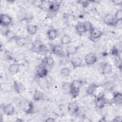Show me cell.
Returning <instances> with one entry per match:
<instances>
[{
    "label": "cell",
    "instance_id": "cell-15",
    "mask_svg": "<svg viewBox=\"0 0 122 122\" xmlns=\"http://www.w3.org/2000/svg\"><path fill=\"white\" fill-rule=\"evenodd\" d=\"M48 39L51 41L54 40L57 37L58 32L56 29L51 28L47 32Z\"/></svg>",
    "mask_w": 122,
    "mask_h": 122
},
{
    "label": "cell",
    "instance_id": "cell-27",
    "mask_svg": "<svg viewBox=\"0 0 122 122\" xmlns=\"http://www.w3.org/2000/svg\"><path fill=\"white\" fill-rule=\"evenodd\" d=\"M78 48L74 46H68L66 48V52L68 55H72L76 53Z\"/></svg>",
    "mask_w": 122,
    "mask_h": 122
},
{
    "label": "cell",
    "instance_id": "cell-28",
    "mask_svg": "<svg viewBox=\"0 0 122 122\" xmlns=\"http://www.w3.org/2000/svg\"><path fill=\"white\" fill-rule=\"evenodd\" d=\"M5 36L9 40H12L13 39H15L17 37L16 36V34L13 31L10 30L9 29L5 32L4 34Z\"/></svg>",
    "mask_w": 122,
    "mask_h": 122
},
{
    "label": "cell",
    "instance_id": "cell-17",
    "mask_svg": "<svg viewBox=\"0 0 122 122\" xmlns=\"http://www.w3.org/2000/svg\"><path fill=\"white\" fill-rule=\"evenodd\" d=\"M82 62L81 59L79 57H74L71 61V64L74 69L80 67L82 64Z\"/></svg>",
    "mask_w": 122,
    "mask_h": 122
},
{
    "label": "cell",
    "instance_id": "cell-18",
    "mask_svg": "<svg viewBox=\"0 0 122 122\" xmlns=\"http://www.w3.org/2000/svg\"><path fill=\"white\" fill-rule=\"evenodd\" d=\"M26 29L29 34L31 35H33L37 32L38 30V26L36 25L29 24L27 25Z\"/></svg>",
    "mask_w": 122,
    "mask_h": 122
},
{
    "label": "cell",
    "instance_id": "cell-5",
    "mask_svg": "<svg viewBox=\"0 0 122 122\" xmlns=\"http://www.w3.org/2000/svg\"><path fill=\"white\" fill-rule=\"evenodd\" d=\"M12 18L7 14H1L0 16V24L3 27H8L12 22Z\"/></svg>",
    "mask_w": 122,
    "mask_h": 122
},
{
    "label": "cell",
    "instance_id": "cell-8",
    "mask_svg": "<svg viewBox=\"0 0 122 122\" xmlns=\"http://www.w3.org/2000/svg\"><path fill=\"white\" fill-rule=\"evenodd\" d=\"M3 112L5 114L8 116L13 115L15 112V108L14 106L10 103L4 105L2 108Z\"/></svg>",
    "mask_w": 122,
    "mask_h": 122
},
{
    "label": "cell",
    "instance_id": "cell-16",
    "mask_svg": "<svg viewBox=\"0 0 122 122\" xmlns=\"http://www.w3.org/2000/svg\"><path fill=\"white\" fill-rule=\"evenodd\" d=\"M112 100L115 104L118 105L121 104L122 103V94L120 92H114L113 94Z\"/></svg>",
    "mask_w": 122,
    "mask_h": 122
},
{
    "label": "cell",
    "instance_id": "cell-25",
    "mask_svg": "<svg viewBox=\"0 0 122 122\" xmlns=\"http://www.w3.org/2000/svg\"><path fill=\"white\" fill-rule=\"evenodd\" d=\"M80 89H77V88H73V87H70L69 92L70 95L72 97V98L73 99H75L78 96L80 93Z\"/></svg>",
    "mask_w": 122,
    "mask_h": 122
},
{
    "label": "cell",
    "instance_id": "cell-7",
    "mask_svg": "<svg viewBox=\"0 0 122 122\" xmlns=\"http://www.w3.org/2000/svg\"><path fill=\"white\" fill-rule=\"evenodd\" d=\"M48 73V71L47 69L46 66L42 65V66H39L37 69L36 74L39 78H42L45 77Z\"/></svg>",
    "mask_w": 122,
    "mask_h": 122
},
{
    "label": "cell",
    "instance_id": "cell-2",
    "mask_svg": "<svg viewBox=\"0 0 122 122\" xmlns=\"http://www.w3.org/2000/svg\"><path fill=\"white\" fill-rule=\"evenodd\" d=\"M90 32V38L92 41L99 39L103 35V32L100 29L93 27Z\"/></svg>",
    "mask_w": 122,
    "mask_h": 122
},
{
    "label": "cell",
    "instance_id": "cell-6",
    "mask_svg": "<svg viewBox=\"0 0 122 122\" xmlns=\"http://www.w3.org/2000/svg\"><path fill=\"white\" fill-rule=\"evenodd\" d=\"M23 109L28 114H31L34 112V105L31 101H27L23 103Z\"/></svg>",
    "mask_w": 122,
    "mask_h": 122
},
{
    "label": "cell",
    "instance_id": "cell-24",
    "mask_svg": "<svg viewBox=\"0 0 122 122\" xmlns=\"http://www.w3.org/2000/svg\"><path fill=\"white\" fill-rule=\"evenodd\" d=\"M71 41V37L68 34H64L61 38V43L62 45H67Z\"/></svg>",
    "mask_w": 122,
    "mask_h": 122
},
{
    "label": "cell",
    "instance_id": "cell-29",
    "mask_svg": "<svg viewBox=\"0 0 122 122\" xmlns=\"http://www.w3.org/2000/svg\"><path fill=\"white\" fill-rule=\"evenodd\" d=\"M60 72H61V75L63 77H68L70 75V70L67 67H64L61 69Z\"/></svg>",
    "mask_w": 122,
    "mask_h": 122
},
{
    "label": "cell",
    "instance_id": "cell-13",
    "mask_svg": "<svg viewBox=\"0 0 122 122\" xmlns=\"http://www.w3.org/2000/svg\"><path fill=\"white\" fill-rule=\"evenodd\" d=\"M76 32L79 34H82L88 31L84 22H78L75 26Z\"/></svg>",
    "mask_w": 122,
    "mask_h": 122
},
{
    "label": "cell",
    "instance_id": "cell-10",
    "mask_svg": "<svg viewBox=\"0 0 122 122\" xmlns=\"http://www.w3.org/2000/svg\"><path fill=\"white\" fill-rule=\"evenodd\" d=\"M51 50L54 54L60 57H64L65 56L63 50L62 49V47L59 45L53 46Z\"/></svg>",
    "mask_w": 122,
    "mask_h": 122
},
{
    "label": "cell",
    "instance_id": "cell-31",
    "mask_svg": "<svg viewBox=\"0 0 122 122\" xmlns=\"http://www.w3.org/2000/svg\"><path fill=\"white\" fill-rule=\"evenodd\" d=\"M44 0H34L32 1V4L34 5L35 6L40 8H42L43 6L44 5Z\"/></svg>",
    "mask_w": 122,
    "mask_h": 122
},
{
    "label": "cell",
    "instance_id": "cell-9",
    "mask_svg": "<svg viewBox=\"0 0 122 122\" xmlns=\"http://www.w3.org/2000/svg\"><path fill=\"white\" fill-rule=\"evenodd\" d=\"M100 87V85L94 83L92 84L87 88L86 92L89 95L95 96V95H96V94L97 93V91Z\"/></svg>",
    "mask_w": 122,
    "mask_h": 122
},
{
    "label": "cell",
    "instance_id": "cell-14",
    "mask_svg": "<svg viewBox=\"0 0 122 122\" xmlns=\"http://www.w3.org/2000/svg\"><path fill=\"white\" fill-rule=\"evenodd\" d=\"M20 70V64L17 63L10 64L8 67V71L10 74L14 75L17 74Z\"/></svg>",
    "mask_w": 122,
    "mask_h": 122
},
{
    "label": "cell",
    "instance_id": "cell-32",
    "mask_svg": "<svg viewBox=\"0 0 122 122\" xmlns=\"http://www.w3.org/2000/svg\"><path fill=\"white\" fill-rule=\"evenodd\" d=\"M112 55H115V56H119V51L118 50V49L116 47H113L112 50Z\"/></svg>",
    "mask_w": 122,
    "mask_h": 122
},
{
    "label": "cell",
    "instance_id": "cell-21",
    "mask_svg": "<svg viewBox=\"0 0 122 122\" xmlns=\"http://www.w3.org/2000/svg\"><path fill=\"white\" fill-rule=\"evenodd\" d=\"M42 62L45 66H48L51 67L54 64V60L51 57L48 56L44 58Z\"/></svg>",
    "mask_w": 122,
    "mask_h": 122
},
{
    "label": "cell",
    "instance_id": "cell-30",
    "mask_svg": "<svg viewBox=\"0 0 122 122\" xmlns=\"http://www.w3.org/2000/svg\"><path fill=\"white\" fill-rule=\"evenodd\" d=\"M115 20L117 21H122V10L121 9L118 10L116 12L115 15H114Z\"/></svg>",
    "mask_w": 122,
    "mask_h": 122
},
{
    "label": "cell",
    "instance_id": "cell-1",
    "mask_svg": "<svg viewBox=\"0 0 122 122\" xmlns=\"http://www.w3.org/2000/svg\"><path fill=\"white\" fill-rule=\"evenodd\" d=\"M107 101L104 94L102 93L100 95L96 97L94 100V103L95 106L98 109L103 108L106 105Z\"/></svg>",
    "mask_w": 122,
    "mask_h": 122
},
{
    "label": "cell",
    "instance_id": "cell-3",
    "mask_svg": "<svg viewBox=\"0 0 122 122\" xmlns=\"http://www.w3.org/2000/svg\"><path fill=\"white\" fill-rule=\"evenodd\" d=\"M103 20L105 24L111 26H116L118 22L115 20L114 15L110 13L106 14L103 18Z\"/></svg>",
    "mask_w": 122,
    "mask_h": 122
},
{
    "label": "cell",
    "instance_id": "cell-35",
    "mask_svg": "<svg viewBox=\"0 0 122 122\" xmlns=\"http://www.w3.org/2000/svg\"><path fill=\"white\" fill-rule=\"evenodd\" d=\"M81 4L84 7H86L89 5V3L88 1H82Z\"/></svg>",
    "mask_w": 122,
    "mask_h": 122
},
{
    "label": "cell",
    "instance_id": "cell-12",
    "mask_svg": "<svg viewBox=\"0 0 122 122\" xmlns=\"http://www.w3.org/2000/svg\"><path fill=\"white\" fill-rule=\"evenodd\" d=\"M60 6H61L60 3L58 1L52 2H50L49 7H48L49 11L52 14L57 13L60 9Z\"/></svg>",
    "mask_w": 122,
    "mask_h": 122
},
{
    "label": "cell",
    "instance_id": "cell-11",
    "mask_svg": "<svg viewBox=\"0 0 122 122\" xmlns=\"http://www.w3.org/2000/svg\"><path fill=\"white\" fill-rule=\"evenodd\" d=\"M79 106L75 102H71L68 103V111L71 114H74L79 111Z\"/></svg>",
    "mask_w": 122,
    "mask_h": 122
},
{
    "label": "cell",
    "instance_id": "cell-19",
    "mask_svg": "<svg viewBox=\"0 0 122 122\" xmlns=\"http://www.w3.org/2000/svg\"><path fill=\"white\" fill-rule=\"evenodd\" d=\"M102 70L103 73H105V74L110 73L112 71V65L107 62L104 63L102 66Z\"/></svg>",
    "mask_w": 122,
    "mask_h": 122
},
{
    "label": "cell",
    "instance_id": "cell-33",
    "mask_svg": "<svg viewBox=\"0 0 122 122\" xmlns=\"http://www.w3.org/2000/svg\"><path fill=\"white\" fill-rule=\"evenodd\" d=\"M122 120V117L120 116H116L113 119V122H121Z\"/></svg>",
    "mask_w": 122,
    "mask_h": 122
},
{
    "label": "cell",
    "instance_id": "cell-20",
    "mask_svg": "<svg viewBox=\"0 0 122 122\" xmlns=\"http://www.w3.org/2000/svg\"><path fill=\"white\" fill-rule=\"evenodd\" d=\"M44 97V93L39 90H35L33 94V100L36 101H39L43 100Z\"/></svg>",
    "mask_w": 122,
    "mask_h": 122
},
{
    "label": "cell",
    "instance_id": "cell-26",
    "mask_svg": "<svg viewBox=\"0 0 122 122\" xmlns=\"http://www.w3.org/2000/svg\"><path fill=\"white\" fill-rule=\"evenodd\" d=\"M15 40L17 44L20 46H24L27 43V40L24 37H16Z\"/></svg>",
    "mask_w": 122,
    "mask_h": 122
},
{
    "label": "cell",
    "instance_id": "cell-34",
    "mask_svg": "<svg viewBox=\"0 0 122 122\" xmlns=\"http://www.w3.org/2000/svg\"><path fill=\"white\" fill-rule=\"evenodd\" d=\"M55 119L53 118L52 117H49L46 120H45V122H55Z\"/></svg>",
    "mask_w": 122,
    "mask_h": 122
},
{
    "label": "cell",
    "instance_id": "cell-4",
    "mask_svg": "<svg viewBox=\"0 0 122 122\" xmlns=\"http://www.w3.org/2000/svg\"><path fill=\"white\" fill-rule=\"evenodd\" d=\"M85 63L88 65H91L95 64L97 61V57L93 52H89L84 57Z\"/></svg>",
    "mask_w": 122,
    "mask_h": 122
},
{
    "label": "cell",
    "instance_id": "cell-22",
    "mask_svg": "<svg viewBox=\"0 0 122 122\" xmlns=\"http://www.w3.org/2000/svg\"><path fill=\"white\" fill-rule=\"evenodd\" d=\"M13 87L14 90L19 93H20L21 92L25 90V87L23 84L16 81L14 82Z\"/></svg>",
    "mask_w": 122,
    "mask_h": 122
},
{
    "label": "cell",
    "instance_id": "cell-23",
    "mask_svg": "<svg viewBox=\"0 0 122 122\" xmlns=\"http://www.w3.org/2000/svg\"><path fill=\"white\" fill-rule=\"evenodd\" d=\"M83 84L82 81L80 80H75L73 81L70 85V87L76 88L77 89H81Z\"/></svg>",
    "mask_w": 122,
    "mask_h": 122
}]
</instances>
